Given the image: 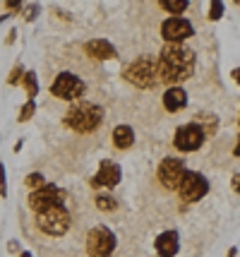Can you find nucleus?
<instances>
[{
	"instance_id": "obj_22",
	"label": "nucleus",
	"mask_w": 240,
	"mask_h": 257,
	"mask_svg": "<svg viewBox=\"0 0 240 257\" xmlns=\"http://www.w3.org/2000/svg\"><path fill=\"white\" fill-rule=\"evenodd\" d=\"M221 12H223V5H221L218 0H214V3H211V8H209V17H211V20H218V17H221Z\"/></svg>"
},
{
	"instance_id": "obj_12",
	"label": "nucleus",
	"mask_w": 240,
	"mask_h": 257,
	"mask_svg": "<svg viewBox=\"0 0 240 257\" xmlns=\"http://www.w3.org/2000/svg\"><path fill=\"white\" fill-rule=\"evenodd\" d=\"M92 183L99 185V188H115L120 183V168L115 166V164H111V161H103Z\"/></svg>"
},
{
	"instance_id": "obj_21",
	"label": "nucleus",
	"mask_w": 240,
	"mask_h": 257,
	"mask_svg": "<svg viewBox=\"0 0 240 257\" xmlns=\"http://www.w3.org/2000/svg\"><path fill=\"white\" fill-rule=\"evenodd\" d=\"M32 113H34V101H29V103H24L22 113H20V123H24V120H29V118H32Z\"/></svg>"
},
{
	"instance_id": "obj_19",
	"label": "nucleus",
	"mask_w": 240,
	"mask_h": 257,
	"mask_svg": "<svg viewBox=\"0 0 240 257\" xmlns=\"http://www.w3.org/2000/svg\"><path fill=\"white\" fill-rule=\"evenodd\" d=\"M41 185H46V183H44V176H41V173H32V176H27V188H32V192L39 190Z\"/></svg>"
},
{
	"instance_id": "obj_16",
	"label": "nucleus",
	"mask_w": 240,
	"mask_h": 257,
	"mask_svg": "<svg viewBox=\"0 0 240 257\" xmlns=\"http://www.w3.org/2000/svg\"><path fill=\"white\" fill-rule=\"evenodd\" d=\"M113 145L118 149H130L135 145V130L130 125H118L113 130Z\"/></svg>"
},
{
	"instance_id": "obj_18",
	"label": "nucleus",
	"mask_w": 240,
	"mask_h": 257,
	"mask_svg": "<svg viewBox=\"0 0 240 257\" xmlns=\"http://www.w3.org/2000/svg\"><path fill=\"white\" fill-rule=\"evenodd\" d=\"M96 207H99V209H103V212H113V209H115V200H113V197H106V195H99V197H96Z\"/></svg>"
},
{
	"instance_id": "obj_11",
	"label": "nucleus",
	"mask_w": 240,
	"mask_h": 257,
	"mask_svg": "<svg viewBox=\"0 0 240 257\" xmlns=\"http://www.w3.org/2000/svg\"><path fill=\"white\" fill-rule=\"evenodd\" d=\"M185 176V164L180 159H163L159 166V180L163 188H168V190H178V185H180V180Z\"/></svg>"
},
{
	"instance_id": "obj_3",
	"label": "nucleus",
	"mask_w": 240,
	"mask_h": 257,
	"mask_svg": "<svg viewBox=\"0 0 240 257\" xmlns=\"http://www.w3.org/2000/svg\"><path fill=\"white\" fill-rule=\"evenodd\" d=\"M70 221H72V219H70V212L63 207V204L48 207V209L36 214V226H39V231H44V233L51 235V238H60V235L68 233Z\"/></svg>"
},
{
	"instance_id": "obj_20",
	"label": "nucleus",
	"mask_w": 240,
	"mask_h": 257,
	"mask_svg": "<svg viewBox=\"0 0 240 257\" xmlns=\"http://www.w3.org/2000/svg\"><path fill=\"white\" fill-rule=\"evenodd\" d=\"M24 84H27V91H29V96H36V77H34V72H27L24 75Z\"/></svg>"
},
{
	"instance_id": "obj_23",
	"label": "nucleus",
	"mask_w": 240,
	"mask_h": 257,
	"mask_svg": "<svg viewBox=\"0 0 240 257\" xmlns=\"http://www.w3.org/2000/svg\"><path fill=\"white\" fill-rule=\"evenodd\" d=\"M5 195H8V190H5V171L0 166V197H5Z\"/></svg>"
},
{
	"instance_id": "obj_6",
	"label": "nucleus",
	"mask_w": 240,
	"mask_h": 257,
	"mask_svg": "<svg viewBox=\"0 0 240 257\" xmlns=\"http://www.w3.org/2000/svg\"><path fill=\"white\" fill-rule=\"evenodd\" d=\"M84 82H82L77 75H72V72H60L56 79H53V84H51V91H53V96L58 99H65V101H75L80 99L82 94H84Z\"/></svg>"
},
{
	"instance_id": "obj_1",
	"label": "nucleus",
	"mask_w": 240,
	"mask_h": 257,
	"mask_svg": "<svg viewBox=\"0 0 240 257\" xmlns=\"http://www.w3.org/2000/svg\"><path fill=\"white\" fill-rule=\"evenodd\" d=\"M194 72V53L192 48L183 44H166L161 48L156 60V75L163 84L178 87L180 82L190 79Z\"/></svg>"
},
{
	"instance_id": "obj_2",
	"label": "nucleus",
	"mask_w": 240,
	"mask_h": 257,
	"mask_svg": "<svg viewBox=\"0 0 240 257\" xmlns=\"http://www.w3.org/2000/svg\"><path fill=\"white\" fill-rule=\"evenodd\" d=\"M101 123H103V108L101 106H96V103L82 101V103L70 106L68 113H65V125H68L70 130L82 133V135L94 133Z\"/></svg>"
},
{
	"instance_id": "obj_4",
	"label": "nucleus",
	"mask_w": 240,
	"mask_h": 257,
	"mask_svg": "<svg viewBox=\"0 0 240 257\" xmlns=\"http://www.w3.org/2000/svg\"><path fill=\"white\" fill-rule=\"evenodd\" d=\"M125 79L130 82V84L139 87V89H151V87L159 82L154 58L142 56V58H137L135 63H130V65L125 67Z\"/></svg>"
},
{
	"instance_id": "obj_15",
	"label": "nucleus",
	"mask_w": 240,
	"mask_h": 257,
	"mask_svg": "<svg viewBox=\"0 0 240 257\" xmlns=\"http://www.w3.org/2000/svg\"><path fill=\"white\" fill-rule=\"evenodd\" d=\"M185 103H187V94H185L180 87H168V91L163 94V106H166V111H180Z\"/></svg>"
},
{
	"instance_id": "obj_24",
	"label": "nucleus",
	"mask_w": 240,
	"mask_h": 257,
	"mask_svg": "<svg viewBox=\"0 0 240 257\" xmlns=\"http://www.w3.org/2000/svg\"><path fill=\"white\" fill-rule=\"evenodd\" d=\"M20 77H22V70H20V67H15V72H12V77H10V84H15Z\"/></svg>"
},
{
	"instance_id": "obj_9",
	"label": "nucleus",
	"mask_w": 240,
	"mask_h": 257,
	"mask_svg": "<svg viewBox=\"0 0 240 257\" xmlns=\"http://www.w3.org/2000/svg\"><path fill=\"white\" fill-rule=\"evenodd\" d=\"M204 142V130L199 123H187L180 125L178 133H175V147L180 152H197Z\"/></svg>"
},
{
	"instance_id": "obj_5",
	"label": "nucleus",
	"mask_w": 240,
	"mask_h": 257,
	"mask_svg": "<svg viewBox=\"0 0 240 257\" xmlns=\"http://www.w3.org/2000/svg\"><path fill=\"white\" fill-rule=\"evenodd\" d=\"M115 250V233L108 226H94L87 235L89 257H111Z\"/></svg>"
},
{
	"instance_id": "obj_17",
	"label": "nucleus",
	"mask_w": 240,
	"mask_h": 257,
	"mask_svg": "<svg viewBox=\"0 0 240 257\" xmlns=\"http://www.w3.org/2000/svg\"><path fill=\"white\" fill-rule=\"evenodd\" d=\"M161 8L173 12V17H180V12L187 10V0H161Z\"/></svg>"
},
{
	"instance_id": "obj_8",
	"label": "nucleus",
	"mask_w": 240,
	"mask_h": 257,
	"mask_svg": "<svg viewBox=\"0 0 240 257\" xmlns=\"http://www.w3.org/2000/svg\"><path fill=\"white\" fill-rule=\"evenodd\" d=\"M65 202V190H60L58 185H41L39 190H34L29 195V207L36 214L48 209V207H58Z\"/></svg>"
},
{
	"instance_id": "obj_10",
	"label": "nucleus",
	"mask_w": 240,
	"mask_h": 257,
	"mask_svg": "<svg viewBox=\"0 0 240 257\" xmlns=\"http://www.w3.org/2000/svg\"><path fill=\"white\" fill-rule=\"evenodd\" d=\"M194 29L192 24L187 22L185 17H168L166 22L161 24V36L166 39V44H183L187 36H192Z\"/></svg>"
},
{
	"instance_id": "obj_25",
	"label": "nucleus",
	"mask_w": 240,
	"mask_h": 257,
	"mask_svg": "<svg viewBox=\"0 0 240 257\" xmlns=\"http://www.w3.org/2000/svg\"><path fill=\"white\" fill-rule=\"evenodd\" d=\"M22 257H32V252H22Z\"/></svg>"
},
{
	"instance_id": "obj_13",
	"label": "nucleus",
	"mask_w": 240,
	"mask_h": 257,
	"mask_svg": "<svg viewBox=\"0 0 240 257\" xmlns=\"http://www.w3.org/2000/svg\"><path fill=\"white\" fill-rule=\"evenodd\" d=\"M178 243H180V238H178V233L175 231H163V233L156 238V255L159 257H173L175 252H178Z\"/></svg>"
},
{
	"instance_id": "obj_7",
	"label": "nucleus",
	"mask_w": 240,
	"mask_h": 257,
	"mask_svg": "<svg viewBox=\"0 0 240 257\" xmlns=\"http://www.w3.org/2000/svg\"><path fill=\"white\" fill-rule=\"evenodd\" d=\"M178 192H180V197H183L185 202H197L209 192V183H206V178L202 173L185 171L183 180H180V185H178Z\"/></svg>"
},
{
	"instance_id": "obj_14",
	"label": "nucleus",
	"mask_w": 240,
	"mask_h": 257,
	"mask_svg": "<svg viewBox=\"0 0 240 257\" xmlns=\"http://www.w3.org/2000/svg\"><path fill=\"white\" fill-rule=\"evenodd\" d=\"M87 56L89 58H96V60H108V58H115V48L113 44H108L106 39H94L89 44L84 46Z\"/></svg>"
}]
</instances>
